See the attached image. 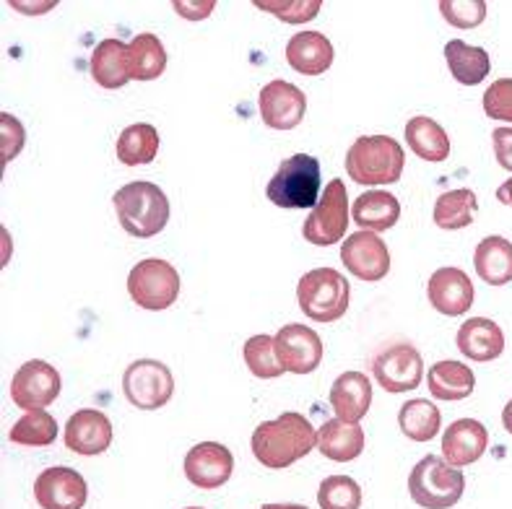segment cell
<instances>
[{"mask_svg":"<svg viewBox=\"0 0 512 509\" xmlns=\"http://www.w3.org/2000/svg\"><path fill=\"white\" fill-rule=\"evenodd\" d=\"M318 447V432L297 411L281 413L279 419L263 421L253 432V455L271 471H284Z\"/></svg>","mask_w":512,"mask_h":509,"instance_id":"6da1fadb","label":"cell"},{"mask_svg":"<svg viewBox=\"0 0 512 509\" xmlns=\"http://www.w3.org/2000/svg\"><path fill=\"white\" fill-rule=\"evenodd\" d=\"M112 203H115L117 221L130 237H156L164 232L169 221V200L162 187L154 182H128L112 195Z\"/></svg>","mask_w":512,"mask_h":509,"instance_id":"7a4b0ae2","label":"cell"},{"mask_svg":"<svg viewBox=\"0 0 512 509\" xmlns=\"http://www.w3.org/2000/svg\"><path fill=\"white\" fill-rule=\"evenodd\" d=\"M406 154L390 136H362L346 151V172L357 185H393L401 180Z\"/></svg>","mask_w":512,"mask_h":509,"instance_id":"3957f363","label":"cell"},{"mask_svg":"<svg viewBox=\"0 0 512 509\" xmlns=\"http://www.w3.org/2000/svg\"><path fill=\"white\" fill-rule=\"evenodd\" d=\"M297 302L299 310L315 323H336L349 310V278L333 268H315L299 278Z\"/></svg>","mask_w":512,"mask_h":509,"instance_id":"277c9868","label":"cell"},{"mask_svg":"<svg viewBox=\"0 0 512 509\" xmlns=\"http://www.w3.org/2000/svg\"><path fill=\"white\" fill-rule=\"evenodd\" d=\"M266 195L279 208H315L320 200V162L310 154L284 159L273 180H268Z\"/></svg>","mask_w":512,"mask_h":509,"instance_id":"5b68a950","label":"cell"},{"mask_svg":"<svg viewBox=\"0 0 512 509\" xmlns=\"http://www.w3.org/2000/svg\"><path fill=\"white\" fill-rule=\"evenodd\" d=\"M466 491V478L461 468L445 458L427 455L414 465L409 476V494L424 509H450L461 502Z\"/></svg>","mask_w":512,"mask_h":509,"instance_id":"8992f818","label":"cell"},{"mask_svg":"<svg viewBox=\"0 0 512 509\" xmlns=\"http://www.w3.org/2000/svg\"><path fill=\"white\" fill-rule=\"evenodd\" d=\"M128 294L141 310H169L180 297V273L162 258L141 260L128 276Z\"/></svg>","mask_w":512,"mask_h":509,"instance_id":"52a82bcc","label":"cell"},{"mask_svg":"<svg viewBox=\"0 0 512 509\" xmlns=\"http://www.w3.org/2000/svg\"><path fill=\"white\" fill-rule=\"evenodd\" d=\"M123 395L133 408L156 411L175 395V377L167 364L156 359H138L123 372Z\"/></svg>","mask_w":512,"mask_h":509,"instance_id":"ba28073f","label":"cell"},{"mask_svg":"<svg viewBox=\"0 0 512 509\" xmlns=\"http://www.w3.org/2000/svg\"><path fill=\"white\" fill-rule=\"evenodd\" d=\"M349 229V195L344 180H331L302 226V237L315 247H331L346 237Z\"/></svg>","mask_w":512,"mask_h":509,"instance_id":"9c48e42d","label":"cell"},{"mask_svg":"<svg viewBox=\"0 0 512 509\" xmlns=\"http://www.w3.org/2000/svg\"><path fill=\"white\" fill-rule=\"evenodd\" d=\"M60 390H63L60 372L42 359H29L26 364H21L19 372L13 374L11 398L26 413L45 411L58 400Z\"/></svg>","mask_w":512,"mask_h":509,"instance_id":"30bf717a","label":"cell"},{"mask_svg":"<svg viewBox=\"0 0 512 509\" xmlns=\"http://www.w3.org/2000/svg\"><path fill=\"white\" fill-rule=\"evenodd\" d=\"M377 385L388 393H409L416 390L424 380L422 354L411 343H396L383 348L372 361Z\"/></svg>","mask_w":512,"mask_h":509,"instance_id":"8fae6325","label":"cell"},{"mask_svg":"<svg viewBox=\"0 0 512 509\" xmlns=\"http://www.w3.org/2000/svg\"><path fill=\"white\" fill-rule=\"evenodd\" d=\"M273 346H276V356L286 372L312 374L323 361V341L307 325H284L273 338Z\"/></svg>","mask_w":512,"mask_h":509,"instance_id":"7c38bea8","label":"cell"},{"mask_svg":"<svg viewBox=\"0 0 512 509\" xmlns=\"http://www.w3.org/2000/svg\"><path fill=\"white\" fill-rule=\"evenodd\" d=\"M341 263L351 276L367 284H377L390 273V252L383 239L372 232L351 234L341 247Z\"/></svg>","mask_w":512,"mask_h":509,"instance_id":"4fadbf2b","label":"cell"},{"mask_svg":"<svg viewBox=\"0 0 512 509\" xmlns=\"http://www.w3.org/2000/svg\"><path fill=\"white\" fill-rule=\"evenodd\" d=\"M34 499L42 509H84L89 489L81 473L65 465H55L37 476Z\"/></svg>","mask_w":512,"mask_h":509,"instance_id":"5bb4252c","label":"cell"},{"mask_svg":"<svg viewBox=\"0 0 512 509\" xmlns=\"http://www.w3.org/2000/svg\"><path fill=\"white\" fill-rule=\"evenodd\" d=\"M307 112L305 91L289 81H271L260 89V117L273 130H294Z\"/></svg>","mask_w":512,"mask_h":509,"instance_id":"9a60e30c","label":"cell"},{"mask_svg":"<svg viewBox=\"0 0 512 509\" xmlns=\"http://www.w3.org/2000/svg\"><path fill=\"white\" fill-rule=\"evenodd\" d=\"M232 452L219 442H198L185 455V478L203 491L221 489L232 478Z\"/></svg>","mask_w":512,"mask_h":509,"instance_id":"2e32d148","label":"cell"},{"mask_svg":"<svg viewBox=\"0 0 512 509\" xmlns=\"http://www.w3.org/2000/svg\"><path fill=\"white\" fill-rule=\"evenodd\" d=\"M427 297L429 304L440 315L458 317L471 310L476 291L466 271H461V268H440V271H435L432 278H429Z\"/></svg>","mask_w":512,"mask_h":509,"instance_id":"e0dca14e","label":"cell"},{"mask_svg":"<svg viewBox=\"0 0 512 509\" xmlns=\"http://www.w3.org/2000/svg\"><path fill=\"white\" fill-rule=\"evenodd\" d=\"M112 445V424L97 408H81L65 424V447L76 455H102Z\"/></svg>","mask_w":512,"mask_h":509,"instance_id":"ac0fdd59","label":"cell"},{"mask_svg":"<svg viewBox=\"0 0 512 509\" xmlns=\"http://www.w3.org/2000/svg\"><path fill=\"white\" fill-rule=\"evenodd\" d=\"M489 432L487 426L476 419H458L442 434V455L455 468L474 465L487 452Z\"/></svg>","mask_w":512,"mask_h":509,"instance_id":"d6986e66","label":"cell"},{"mask_svg":"<svg viewBox=\"0 0 512 509\" xmlns=\"http://www.w3.org/2000/svg\"><path fill=\"white\" fill-rule=\"evenodd\" d=\"M333 58L336 52L331 39L320 32H299L286 45V63L302 76H323L325 71H331Z\"/></svg>","mask_w":512,"mask_h":509,"instance_id":"ffe728a7","label":"cell"},{"mask_svg":"<svg viewBox=\"0 0 512 509\" xmlns=\"http://www.w3.org/2000/svg\"><path fill=\"white\" fill-rule=\"evenodd\" d=\"M458 351L471 361H494L505 351V333L489 317H471L458 328Z\"/></svg>","mask_w":512,"mask_h":509,"instance_id":"44dd1931","label":"cell"},{"mask_svg":"<svg viewBox=\"0 0 512 509\" xmlns=\"http://www.w3.org/2000/svg\"><path fill=\"white\" fill-rule=\"evenodd\" d=\"M331 406L341 421L359 424L372 406V382L364 372H344L331 387Z\"/></svg>","mask_w":512,"mask_h":509,"instance_id":"7402d4cb","label":"cell"},{"mask_svg":"<svg viewBox=\"0 0 512 509\" xmlns=\"http://www.w3.org/2000/svg\"><path fill=\"white\" fill-rule=\"evenodd\" d=\"M351 219L354 224L362 229V232H388L401 219V203L393 193L388 190H370V193H362L354 206H351Z\"/></svg>","mask_w":512,"mask_h":509,"instance_id":"603a6c76","label":"cell"},{"mask_svg":"<svg viewBox=\"0 0 512 509\" xmlns=\"http://www.w3.org/2000/svg\"><path fill=\"white\" fill-rule=\"evenodd\" d=\"M89 71L102 89H123L130 81L128 45L120 39H102L91 52Z\"/></svg>","mask_w":512,"mask_h":509,"instance_id":"cb8c5ba5","label":"cell"},{"mask_svg":"<svg viewBox=\"0 0 512 509\" xmlns=\"http://www.w3.org/2000/svg\"><path fill=\"white\" fill-rule=\"evenodd\" d=\"M318 450L323 452V458L333 460V463L357 460L364 450L362 426L341 419L325 421L318 432Z\"/></svg>","mask_w":512,"mask_h":509,"instance_id":"d4e9b609","label":"cell"},{"mask_svg":"<svg viewBox=\"0 0 512 509\" xmlns=\"http://www.w3.org/2000/svg\"><path fill=\"white\" fill-rule=\"evenodd\" d=\"M476 276L489 286H505L512 281V242L489 234L474 250Z\"/></svg>","mask_w":512,"mask_h":509,"instance_id":"484cf974","label":"cell"},{"mask_svg":"<svg viewBox=\"0 0 512 509\" xmlns=\"http://www.w3.org/2000/svg\"><path fill=\"white\" fill-rule=\"evenodd\" d=\"M427 385L437 400H466L476 390V374L463 361H437L429 367Z\"/></svg>","mask_w":512,"mask_h":509,"instance_id":"4316f807","label":"cell"},{"mask_svg":"<svg viewBox=\"0 0 512 509\" xmlns=\"http://www.w3.org/2000/svg\"><path fill=\"white\" fill-rule=\"evenodd\" d=\"M445 60L453 73V78L463 86H476L492 71V60H489L484 47L466 45L463 39H450L445 45Z\"/></svg>","mask_w":512,"mask_h":509,"instance_id":"83f0119b","label":"cell"},{"mask_svg":"<svg viewBox=\"0 0 512 509\" xmlns=\"http://www.w3.org/2000/svg\"><path fill=\"white\" fill-rule=\"evenodd\" d=\"M406 143L424 162H445L450 156V138L432 117H411L406 125Z\"/></svg>","mask_w":512,"mask_h":509,"instance_id":"f1b7e54d","label":"cell"},{"mask_svg":"<svg viewBox=\"0 0 512 509\" xmlns=\"http://www.w3.org/2000/svg\"><path fill=\"white\" fill-rule=\"evenodd\" d=\"M167 68V50L156 34H136L128 45V73L133 81H154Z\"/></svg>","mask_w":512,"mask_h":509,"instance_id":"f546056e","label":"cell"},{"mask_svg":"<svg viewBox=\"0 0 512 509\" xmlns=\"http://www.w3.org/2000/svg\"><path fill=\"white\" fill-rule=\"evenodd\" d=\"M159 154V130L149 123H136L120 133L117 138V159L125 167H141L151 164Z\"/></svg>","mask_w":512,"mask_h":509,"instance_id":"4dcf8cb0","label":"cell"},{"mask_svg":"<svg viewBox=\"0 0 512 509\" xmlns=\"http://www.w3.org/2000/svg\"><path fill=\"white\" fill-rule=\"evenodd\" d=\"M479 211V200H476L474 190H450L442 193L435 203V224L445 232H455V229H466L474 224V216Z\"/></svg>","mask_w":512,"mask_h":509,"instance_id":"1f68e13d","label":"cell"},{"mask_svg":"<svg viewBox=\"0 0 512 509\" xmlns=\"http://www.w3.org/2000/svg\"><path fill=\"white\" fill-rule=\"evenodd\" d=\"M398 426H401V432L409 439H414V442H429V439H435L437 432L442 429L440 408H437L432 400H409V403H403L401 411H398Z\"/></svg>","mask_w":512,"mask_h":509,"instance_id":"d6a6232c","label":"cell"},{"mask_svg":"<svg viewBox=\"0 0 512 509\" xmlns=\"http://www.w3.org/2000/svg\"><path fill=\"white\" fill-rule=\"evenodd\" d=\"M58 439V421L47 411H29L11 429V442L21 447H50Z\"/></svg>","mask_w":512,"mask_h":509,"instance_id":"836d02e7","label":"cell"},{"mask_svg":"<svg viewBox=\"0 0 512 509\" xmlns=\"http://www.w3.org/2000/svg\"><path fill=\"white\" fill-rule=\"evenodd\" d=\"M247 369L258 377V380H276L286 372L281 367L279 356H276V346H273L271 336H253L247 338L245 348H242Z\"/></svg>","mask_w":512,"mask_h":509,"instance_id":"e575fe53","label":"cell"},{"mask_svg":"<svg viewBox=\"0 0 512 509\" xmlns=\"http://www.w3.org/2000/svg\"><path fill=\"white\" fill-rule=\"evenodd\" d=\"M320 509H359L362 486L351 476H328L318 489Z\"/></svg>","mask_w":512,"mask_h":509,"instance_id":"d590c367","label":"cell"},{"mask_svg":"<svg viewBox=\"0 0 512 509\" xmlns=\"http://www.w3.org/2000/svg\"><path fill=\"white\" fill-rule=\"evenodd\" d=\"M255 6L260 11L273 13L276 19L286 21V24H305V21H312L320 13V0H289V3H281V0H258Z\"/></svg>","mask_w":512,"mask_h":509,"instance_id":"8d00e7d4","label":"cell"},{"mask_svg":"<svg viewBox=\"0 0 512 509\" xmlns=\"http://www.w3.org/2000/svg\"><path fill=\"white\" fill-rule=\"evenodd\" d=\"M440 11L445 21L458 29H474L487 19V3L484 0H442Z\"/></svg>","mask_w":512,"mask_h":509,"instance_id":"74e56055","label":"cell"},{"mask_svg":"<svg viewBox=\"0 0 512 509\" xmlns=\"http://www.w3.org/2000/svg\"><path fill=\"white\" fill-rule=\"evenodd\" d=\"M484 112L492 120H505L512 123V78H497L487 91H484Z\"/></svg>","mask_w":512,"mask_h":509,"instance_id":"f35d334b","label":"cell"},{"mask_svg":"<svg viewBox=\"0 0 512 509\" xmlns=\"http://www.w3.org/2000/svg\"><path fill=\"white\" fill-rule=\"evenodd\" d=\"M0 136H3V141H0L3 143V162L8 164L11 159H16V156L21 154V149H24V125H21L13 115L3 112V115H0Z\"/></svg>","mask_w":512,"mask_h":509,"instance_id":"ab89813d","label":"cell"},{"mask_svg":"<svg viewBox=\"0 0 512 509\" xmlns=\"http://www.w3.org/2000/svg\"><path fill=\"white\" fill-rule=\"evenodd\" d=\"M494 143V156H497V164L507 172H512V128H497L492 133Z\"/></svg>","mask_w":512,"mask_h":509,"instance_id":"60d3db41","label":"cell"},{"mask_svg":"<svg viewBox=\"0 0 512 509\" xmlns=\"http://www.w3.org/2000/svg\"><path fill=\"white\" fill-rule=\"evenodd\" d=\"M214 8H216L214 0H208V3H182V0H175V11L180 13L182 19H190V21L206 19V16H211Z\"/></svg>","mask_w":512,"mask_h":509,"instance_id":"b9f144b4","label":"cell"},{"mask_svg":"<svg viewBox=\"0 0 512 509\" xmlns=\"http://www.w3.org/2000/svg\"><path fill=\"white\" fill-rule=\"evenodd\" d=\"M497 200L505 203V206H512V180L502 182V185L497 187Z\"/></svg>","mask_w":512,"mask_h":509,"instance_id":"7bdbcfd3","label":"cell"},{"mask_svg":"<svg viewBox=\"0 0 512 509\" xmlns=\"http://www.w3.org/2000/svg\"><path fill=\"white\" fill-rule=\"evenodd\" d=\"M502 424H505L507 432L512 434V398L507 400V406L502 408Z\"/></svg>","mask_w":512,"mask_h":509,"instance_id":"ee69618b","label":"cell"},{"mask_svg":"<svg viewBox=\"0 0 512 509\" xmlns=\"http://www.w3.org/2000/svg\"><path fill=\"white\" fill-rule=\"evenodd\" d=\"M260 509H310V507H302V504H263Z\"/></svg>","mask_w":512,"mask_h":509,"instance_id":"f6af8a7d","label":"cell"},{"mask_svg":"<svg viewBox=\"0 0 512 509\" xmlns=\"http://www.w3.org/2000/svg\"><path fill=\"white\" fill-rule=\"evenodd\" d=\"M188 509H206V507H188Z\"/></svg>","mask_w":512,"mask_h":509,"instance_id":"bcb514c9","label":"cell"}]
</instances>
